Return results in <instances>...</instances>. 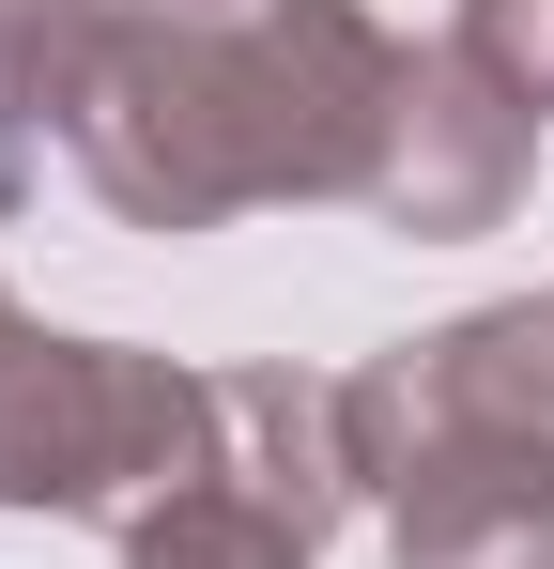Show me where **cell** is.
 I'll return each mask as SVG.
<instances>
[{"instance_id":"obj_1","label":"cell","mask_w":554,"mask_h":569,"mask_svg":"<svg viewBox=\"0 0 554 569\" xmlns=\"http://www.w3.org/2000/svg\"><path fill=\"white\" fill-rule=\"evenodd\" d=\"M400 93L369 0H108L78 78V186L123 231H231L263 200H355Z\"/></svg>"},{"instance_id":"obj_2","label":"cell","mask_w":554,"mask_h":569,"mask_svg":"<svg viewBox=\"0 0 554 569\" xmlns=\"http://www.w3.org/2000/svg\"><path fill=\"white\" fill-rule=\"evenodd\" d=\"M216 477V370H170L139 339H0V508L47 523H155Z\"/></svg>"},{"instance_id":"obj_3","label":"cell","mask_w":554,"mask_h":569,"mask_svg":"<svg viewBox=\"0 0 554 569\" xmlns=\"http://www.w3.org/2000/svg\"><path fill=\"white\" fill-rule=\"evenodd\" d=\"M540 170V108L508 93L493 62H462L447 31L400 47V93H385V139H369V216L400 247H462V231H508V200Z\"/></svg>"},{"instance_id":"obj_4","label":"cell","mask_w":554,"mask_h":569,"mask_svg":"<svg viewBox=\"0 0 554 569\" xmlns=\"http://www.w3.org/2000/svg\"><path fill=\"white\" fill-rule=\"evenodd\" d=\"M385 569H554V447L524 431H400L369 447Z\"/></svg>"},{"instance_id":"obj_5","label":"cell","mask_w":554,"mask_h":569,"mask_svg":"<svg viewBox=\"0 0 554 569\" xmlns=\"http://www.w3.org/2000/svg\"><path fill=\"white\" fill-rule=\"evenodd\" d=\"M355 385V462L369 447H400V431H524L554 447V292H493V308H462L432 339H400V355H369Z\"/></svg>"},{"instance_id":"obj_6","label":"cell","mask_w":554,"mask_h":569,"mask_svg":"<svg viewBox=\"0 0 554 569\" xmlns=\"http://www.w3.org/2000/svg\"><path fill=\"white\" fill-rule=\"evenodd\" d=\"M216 492L277 508L293 539H339L369 508L355 385H324V370H216Z\"/></svg>"},{"instance_id":"obj_7","label":"cell","mask_w":554,"mask_h":569,"mask_svg":"<svg viewBox=\"0 0 554 569\" xmlns=\"http://www.w3.org/2000/svg\"><path fill=\"white\" fill-rule=\"evenodd\" d=\"M92 31H108V0H0V154H31V139L78 123Z\"/></svg>"},{"instance_id":"obj_8","label":"cell","mask_w":554,"mask_h":569,"mask_svg":"<svg viewBox=\"0 0 554 569\" xmlns=\"http://www.w3.org/2000/svg\"><path fill=\"white\" fill-rule=\"evenodd\" d=\"M308 555H324V539H293L277 508L216 492V477H200V492H170L155 523H123V569H308Z\"/></svg>"},{"instance_id":"obj_9","label":"cell","mask_w":554,"mask_h":569,"mask_svg":"<svg viewBox=\"0 0 554 569\" xmlns=\"http://www.w3.org/2000/svg\"><path fill=\"white\" fill-rule=\"evenodd\" d=\"M447 47H462V62H493V78H508V93L554 123V0H462V16H447Z\"/></svg>"},{"instance_id":"obj_10","label":"cell","mask_w":554,"mask_h":569,"mask_svg":"<svg viewBox=\"0 0 554 569\" xmlns=\"http://www.w3.org/2000/svg\"><path fill=\"white\" fill-rule=\"evenodd\" d=\"M16 323H31V308H16V292H0V339H16Z\"/></svg>"}]
</instances>
